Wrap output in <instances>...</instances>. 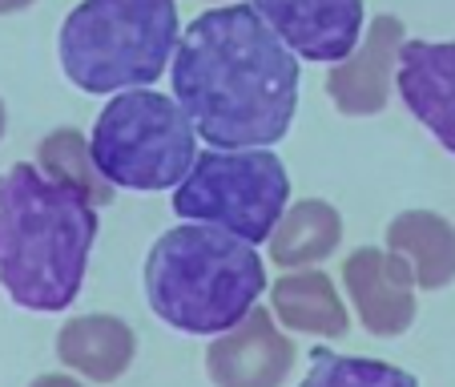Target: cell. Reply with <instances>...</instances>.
I'll list each match as a JSON object with an SVG mask.
<instances>
[{
	"label": "cell",
	"instance_id": "11",
	"mask_svg": "<svg viewBox=\"0 0 455 387\" xmlns=\"http://www.w3.org/2000/svg\"><path fill=\"white\" fill-rule=\"evenodd\" d=\"M395 89L403 105L455 157V41H407L399 49Z\"/></svg>",
	"mask_w": 455,
	"mask_h": 387
},
{
	"label": "cell",
	"instance_id": "10",
	"mask_svg": "<svg viewBox=\"0 0 455 387\" xmlns=\"http://www.w3.org/2000/svg\"><path fill=\"white\" fill-rule=\"evenodd\" d=\"M403 20L399 17H375L363 33L359 49L343 57L327 77V93L339 113L347 117H371L391 97V77L399 69V49H403Z\"/></svg>",
	"mask_w": 455,
	"mask_h": 387
},
{
	"label": "cell",
	"instance_id": "13",
	"mask_svg": "<svg viewBox=\"0 0 455 387\" xmlns=\"http://www.w3.org/2000/svg\"><path fill=\"white\" fill-rule=\"evenodd\" d=\"M387 250H395L419 291H439L455 278V226L431 210H403L387 226Z\"/></svg>",
	"mask_w": 455,
	"mask_h": 387
},
{
	"label": "cell",
	"instance_id": "16",
	"mask_svg": "<svg viewBox=\"0 0 455 387\" xmlns=\"http://www.w3.org/2000/svg\"><path fill=\"white\" fill-rule=\"evenodd\" d=\"M36 162H41V170L49 173L52 181L81 189L97 206H109L113 202V181L97 170L93 141H85L81 129H69V125L52 129L49 138L41 141V149H36Z\"/></svg>",
	"mask_w": 455,
	"mask_h": 387
},
{
	"label": "cell",
	"instance_id": "15",
	"mask_svg": "<svg viewBox=\"0 0 455 387\" xmlns=\"http://www.w3.org/2000/svg\"><path fill=\"white\" fill-rule=\"evenodd\" d=\"M343 242V218L331 202L302 198L278 218L275 234H270V258L278 267L294 270L318 262V258L335 254V246Z\"/></svg>",
	"mask_w": 455,
	"mask_h": 387
},
{
	"label": "cell",
	"instance_id": "19",
	"mask_svg": "<svg viewBox=\"0 0 455 387\" xmlns=\"http://www.w3.org/2000/svg\"><path fill=\"white\" fill-rule=\"evenodd\" d=\"M28 4H36V0H0V17H9V12H20V9H28Z\"/></svg>",
	"mask_w": 455,
	"mask_h": 387
},
{
	"label": "cell",
	"instance_id": "14",
	"mask_svg": "<svg viewBox=\"0 0 455 387\" xmlns=\"http://www.w3.org/2000/svg\"><path fill=\"white\" fill-rule=\"evenodd\" d=\"M270 302H275V315L291 331H307V335H323V339L347 335V307L339 299L335 283L323 270H291V275H283L270 286Z\"/></svg>",
	"mask_w": 455,
	"mask_h": 387
},
{
	"label": "cell",
	"instance_id": "8",
	"mask_svg": "<svg viewBox=\"0 0 455 387\" xmlns=\"http://www.w3.org/2000/svg\"><path fill=\"white\" fill-rule=\"evenodd\" d=\"M294 343L278 331L270 310L254 307L242 323L210 343L206 371L214 387H283L294 367Z\"/></svg>",
	"mask_w": 455,
	"mask_h": 387
},
{
	"label": "cell",
	"instance_id": "6",
	"mask_svg": "<svg viewBox=\"0 0 455 387\" xmlns=\"http://www.w3.org/2000/svg\"><path fill=\"white\" fill-rule=\"evenodd\" d=\"M291 202L286 165L262 149H206L173 194V214L186 222H210L262 242L275 234L278 218Z\"/></svg>",
	"mask_w": 455,
	"mask_h": 387
},
{
	"label": "cell",
	"instance_id": "9",
	"mask_svg": "<svg viewBox=\"0 0 455 387\" xmlns=\"http://www.w3.org/2000/svg\"><path fill=\"white\" fill-rule=\"evenodd\" d=\"M343 283L371 335L395 339L415 323V275L395 250L359 246L343 262Z\"/></svg>",
	"mask_w": 455,
	"mask_h": 387
},
{
	"label": "cell",
	"instance_id": "7",
	"mask_svg": "<svg viewBox=\"0 0 455 387\" xmlns=\"http://www.w3.org/2000/svg\"><path fill=\"white\" fill-rule=\"evenodd\" d=\"M299 57L339 65L363 41V0H250Z\"/></svg>",
	"mask_w": 455,
	"mask_h": 387
},
{
	"label": "cell",
	"instance_id": "1",
	"mask_svg": "<svg viewBox=\"0 0 455 387\" xmlns=\"http://www.w3.org/2000/svg\"><path fill=\"white\" fill-rule=\"evenodd\" d=\"M173 97L198 138L218 149H262L286 138L299 109L294 49L254 4L202 12L173 52Z\"/></svg>",
	"mask_w": 455,
	"mask_h": 387
},
{
	"label": "cell",
	"instance_id": "4",
	"mask_svg": "<svg viewBox=\"0 0 455 387\" xmlns=\"http://www.w3.org/2000/svg\"><path fill=\"white\" fill-rule=\"evenodd\" d=\"M173 0H81L60 25V69L85 93L146 89L178 52Z\"/></svg>",
	"mask_w": 455,
	"mask_h": 387
},
{
	"label": "cell",
	"instance_id": "20",
	"mask_svg": "<svg viewBox=\"0 0 455 387\" xmlns=\"http://www.w3.org/2000/svg\"><path fill=\"white\" fill-rule=\"evenodd\" d=\"M0 138H4V101H0Z\"/></svg>",
	"mask_w": 455,
	"mask_h": 387
},
{
	"label": "cell",
	"instance_id": "17",
	"mask_svg": "<svg viewBox=\"0 0 455 387\" xmlns=\"http://www.w3.org/2000/svg\"><path fill=\"white\" fill-rule=\"evenodd\" d=\"M299 387H419L411 371L379 359H355L335 351H310V371Z\"/></svg>",
	"mask_w": 455,
	"mask_h": 387
},
{
	"label": "cell",
	"instance_id": "5",
	"mask_svg": "<svg viewBox=\"0 0 455 387\" xmlns=\"http://www.w3.org/2000/svg\"><path fill=\"white\" fill-rule=\"evenodd\" d=\"M198 129L178 97L121 89L93 129L97 170L125 189H173L198 162Z\"/></svg>",
	"mask_w": 455,
	"mask_h": 387
},
{
	"label": "cell",
	"instance_id": "3",
	"mask_svg": "<svg viewBox=\"0 0 455 387\" xmlns=\"http://www.w3.org/2000/svg\"><path fill=\"white\" fill-rule=\"evenodd\" d=\"M267 267L254 242L210 222L173 226L149 246L146 299L162 323L186 335H222L258 307Z\"/></svg>",
	"mask_w": 455,
	"mask_h": 387
},
{
	"label": "cell",
	"instance_id": "12",
	"mask_svg": "<svg viewBox=\"0 0 455 387\" xmlns=\"http://www.w3.org/2000/svg\"><path fill=\"white\" fill-rule=\"evenodd\" d=\"M57 355L65 367L93 383H113L138 355V335L117 315H77L57 335Z\"/></svg>",
	"mask_w": 455,
	"mask_h": 387
},
{
	"label": "cell",
	"instance_id": "2",
	"mask_svg": "<svg viewBox=\"0 0 455 387\" xmlns=\"http://www.w3.org/2000/svg\"><path fill=\"white\" fill-rule=\"evenodd\" d=\"M97 210L41 165L0 173V286L25 310H65L85 283Z\"/></svg>",
	"mask_w": 455,
	"mask_h": 387
},
{
	"label": "cell",
	"instance_id": "18",
	"mask_svg": "<svg viewBox=\"0 0 455 387\" xmlns=\"http://www.w3.org/2000/svg\"><path fill=\"white\" fill-rule=\"evenodd\" d=\"M33 387H81L73 375H41V379H33Z\"/></svg>",
	"mask_w": 455,
	"mask_h": 387
}]
</instances>
